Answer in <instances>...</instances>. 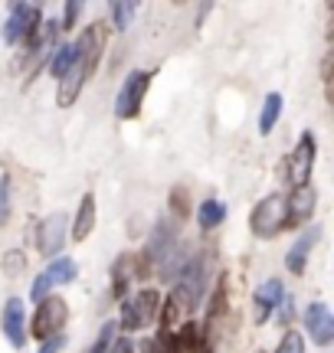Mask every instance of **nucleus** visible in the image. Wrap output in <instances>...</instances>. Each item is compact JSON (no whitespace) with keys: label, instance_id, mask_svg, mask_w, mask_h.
<instances>
[{"label":"nucleus","instance_id":"obj_26","mask_svg":"<svg viewBox=\"0 0 334 353\" xmlns=\"http://www.w3.org/2000/svg\"><path fill=\"white\" fill-rule=\"evenodd\" d=\"M79 10H82V3H66V10H63V30H72V23H76V17Z\"/></svg>","mask_w":334,"mask_h":353},{"label":"nucleus","instance_id":"obj_5","mask_svg":"<svg viewBox=\"0 0 334 353\" xmlns=\"http://www.w3.org/2000/svg\"><path fill=\"white\" fill-rule=\"evenodd\" d=\"M66 321H69V307H66L63 298H56V294H46L37 307V317H33V337L39 341H50L59 334Z\"/></svg>","mask_w":334,"mask_h":353},{"label":"nucleus","instance_id":"obj_8","mask_svg":"<svg viewBox=\"0 0 334 353\" xmlns=\"http://www.w3.org/2000/svg\"><path fill=\"white\" fill-rule=\"evenodd\" d=\"M315 151H318L315 134H311V131H305V134L298 138L295 151L288 154V164H285V170H288V180H292L295 187H305V183H308L311 167H315Z\"/></svg>","mask_w":334,"mask_h":353},{"label":"nucleus","instance_id":"obj_4","mask_svg":"<svg viewBox=\"0 0 334 353\" xmlns=\"http://www.w3.org/2000/svg\"><path fill=\"white\" fill-rule=\"evenodd\" d=\"M39 7L37 3H13L10 7V20H7V26H3V37H7V43H13V46H23V43H30L33 39V33L39 30Z\"/></svg>","mask_w":334,"mask_h":353},{"label":"nucleus","instance_id":"obj_22","mask_svg":"<svg viewBox=\"0 0 334 353\" xmlns=\"http://www.w3.org/2000/svg\"><path fill=\"white\" fill-rule=\"evenodd\" d=\"M275 353H305V337H302L298 330H285Z\"/></svg>","mask_w":334,"mask_h":353},{"label":"nucleus","instance_id":"obj_24","mask_svg":"<svg viewBox=\"0 0 334 353\" xmlns=\"http://www.w3.org/2000/svg\"><path fill=\"white\" fill-rule=\"evenodd\" d=\"M23 268H26L23 252H17V249H13V252L3 255V275H7V278H17L20 272H23Z\"/></svg>","mask_w":334,"mask_h":353},{"label":"nucleus","instance_id":"obj_10","mask_svg":"<svg viewBox=\"0 0 334 353\" xmlns=\"http://www.w3.org/2000/svg\"><path fill=\"white\" fill-rule=\"evenodd\" d=\"M305 327H308V337L318 343V347H328V343L334 341V317H331V311H328V304L311 301L308 307H305Z\"/></svg>","mask_w":334,"mask_h":353},{"label":"nucleus","instance_id":"obj_12","mask_svg":"<svg viewBox=\"0 0 334 353\" xmlns=\"http://www.w3.org/2000/svg\"><path fill=\"white\" fill-rule=\"evenodd\" d=\"M282 301H285L282 281H279V278H269L266 285L256 288V311H253V321H256V324H266L272 311L282 307Z\"/></svg>","mask_w":334,"mask_h":353},{"label":"nucleus","instance_id":"obj_17","mask_svg":"<svg viewBox=\"0 0 334 353\" xmlns=\"http://www.w3.org/2000/svg\"><path fill=\"white\" fill-rule=\"evenodd\" d=\"M223 219H226V206H223L219 200H204L200 203V210H197V223H200V229H217Z\"/></svg>","mask_w":334,"mask_h":353},{"label":"nucleus","instance_id":"obj_2","mask_svg":"<svg viewBox=\"0 0 334 353\" xmlns=\"http://www.w3.org/2000/svg\"><path fill=\"white\" fill-rule=\"evenodd\" d=\"M249 229L259 239H272L285 229V196L282 193H269L256 203V210L249 216Z\"/></svg>","mask_w":334,"mask_h":353},{"label":"nucleus","instance_id":"obj_25","mask_svg":"<svg viewBox=\"0 0 334 353\" xmlns=\"http://www.w3.org/2000/svg\"><path fill=\"white\" fill-rule=\"evenodd\" d=\"M7 216H10V180L0 176V226L7 223Z\"/></svg>","mask_w":334,"mask_h":353},{"label":"nucleus","instance_id":"obj_16","mask_svg":"<svg viewBox=\"0 0 334 353\" xmlns=\"http://www.w3.org/2000/svg\"><path fill=\"white\" fill-rule=\"evenodd\" d=\"M76 262H72V259H52L50 265H46V272H39V275H43V281H46V285H69V281H72V278H76Z\"/></svg>","mask_w":334,"mask_h":353},{"label":"nucleus","instance_id":"obj_15","mask_svg":"<svg viewBox=\"0 0 334 353\" xmlns=\"http://www.w3.org/2000/svg\"><path fill=\"white\" fill-rule=\"evenodd\" d=\"M92 226H95V196H92V193H86V196H82V203H79L76 219H72V242H86V239H89Z\"/></svg>","mask_w":334,"mask_h":353},{"label":"nucleus","instance_id":"obj_13","mask_svg":"<svg viewBox=\"0 0 334 353\" xmlns=\"http://www.w3.org/2000/svg\"><path fill=\"white\" fill-rule=\"evenodd\" d=\"M318 239H322V229L311 226L308 232H302V236H298V242L292 245V249H288V255H285V265H288V272H292V275H305L308 255H311V249L318 245Z\"/></svg>","mask_w":334,"mask_h":353},{"label":"nucleus","instance_id":"obj_19","mask_svg":"<svg viewBox=\"0 0 334 353\" xmlns=\"http://www.w3.org/2000/svg\"><path fill=\"white\" fill-rule=\"evenodd\" d=\"M200 334H204V330H200V324H184L177 347H180V350H187V353H204L206 343H204V337H200Z\"/></svg>","mask_w":334,"mask_h":353},{"label":"nucleus","instance_id":"obj_11","mask_svg":"<svg viewBox=\"0 0 334 353\" xmlns=\"http://www.w3.org/2000/svg\"><path fill=\"white\" fill-rule=\"evenodd\" d=\"M315 203H318V193L305 183V187H295L292 196H285V226H302L311 213H315Z\"/></svg>","mask_w":334,"mask_h":353},{"label":"nucleus","instance_id":"obj_7","mask_svg":"<svg viewBox=\"0 0 334 353\" xmlns=\"http://www.w3.org/2000/svg\"><path fill=\"white\" fill-rule=\"evenodd\" d=\"M204 272H206L204 255L190 259V262L184 265V272H180V278H177V291H174L170 298L177 304H184V307H193V304L200 301V294H204Z\"/></svg>","mask_w":334,"mask_h":353},{"label":"nucleus","instance_id":"obj_9","mask_svg":"<svg viewBox=\"0 0 334 353\" xmlns=\"http://www.w3.org/2000/svg\"><path fill=\"white\" fill-rule=\"evenodd\" d=\"M66 213H52L46 216L43 223H39V252L46 255V259H56V255L63 252V245H66Z\"/></svg>","mask_w":334,"mask_h":353},{"label":"nucleus","instance_id":"obj_1","mask_svg":"<svg viewBox=\"0 0 334 353\" xmlns=\"http://www.w3.org/2000/svg\"><path fill=\"white\" fill-rule=\"evenodd\" d=\"M102 26H86L82 30V37L72 43V50H76V59L69 65V72L59 79V92H56V101L69 108L72 101L79 99V92L82 85L89 82V76L95 72V65H99V56H102Z\"/></svg>","mask_w":334,"mask_h":353},{"label":"nucleus","instance_id":"obj_23","mask_svg":"<svg viewBox=\"0 0 334 353\" xmlns=\"http://www.w3.org/2000/svg\"><path fill=\"white\" fill-rule=\"evenodd\" d=\"M115 334H118V324H112V321H108V324L102 327V334H99V341L92 343L89 353H108V350H112V343H115Z\"/></svg>","mask_w":334,"mask_h":353},{"label":"nucleus","instance_id":"obj_28","mask_svg":"<svg viewBox=\"0 0 334 353\" xmlns=\"http://www.w3.org/2000/svg\"><path fill=\"white\" fill-rule=\"evenodd\" d=\"M141 353H174V350H170V347H164L157 337H148V341L141 343Z\"/></svg>","mask_w":334,"mask_h":353},{"label":"nucleus","instance_id":"obj_31","mask_svg":"<svg viewBox=\"0 0 334 353\" xmlns=\"http://www.w3.org/2000/svg\"><path fill=\"white\" fill-rule=\"evenodd\" d=\"M256 353H266V350H256Z\"/></svg>","mask_w":334,"mask_h":353},{"label":"nucleus","instance_id":"obj_27","mask_svg":"<svg viewBox=\"0 0 334 353\" xmlns=\"http://www.w3.org/2000/svg\"><path fill=\"white\" fill-rule=\"evenodd\" d=\"M170 203H174V213L177 216H187V190H174Z\"/></svg>","mask_w":334,"mask_h":353},{"label":"nucleus","instance_id":"obj_6","mask_svg":"<svg viewBox=\"0 0 334 353\" xmlns=\"http://www.w3.org/2000/svg\"><path fill=\"white\" fill-rule=\"evenodd\" d=\"M148 85H151V72H144V69H135L131 76H125V85H121L118 101H115L118 118H138L141 101H144V95H148Z\"/></svg>","mask_w":334,"mask_h":353},{"label":"nucleus","instance_id":"obj_3","mask_svg":"<svg viewBox=\"0 0 334 353\" xmlns=\"http://www.w3.org/2000/svg\"><path fill=\"white\" fill-rule=\"evenodd\" d=\"M157 307H161V294L155 288L138 291L131 301L121 304V327L125 330H141L148 327L157 317Z\"/></svg>","mask_w":334,"mask_h":353},{"label":"nucleus","instance_id":"obj_21","mask_svg":"<svg viewBox=\"0 0 334 353\" xmlns=\"http://www.w3.org/2000/svg\"><path fill=\"white\" fill-rule=\"evenodd\" d=\"M108 13H112V23H115V30H128L131 17L138 13V3H112V7H108Z\"/></svg>","mask_w":334,"mask_h":353},{"label":"nucleus","instance_id":"obj_14","mask_svg":"<svg viewBox=\"0 0 334 353\" xmlns=\"http://www.w3.org/2000/svg\"><path fill=\"white\" fill-rule=\"evenodd\" d=\"M3 334L10 347H23L26 343V324H23V301L20 298H10L7 307H3Z\"/></svg>","mask_w":334,"mask_h":353},{"label":"nucleus","instance_id":"obj_30","mask_svg":"<svg viewBox=\"0 0 334 353\" xmlns=\"http://www.w3.org/2000/svg\"><path fill=\"white\" fill-rule=\"evenodd\" d=\"M108 353H135V343H131L128 337H115V343H112Z\"/></svg>","mask_w":334,"mask_h":353},{"label":"nucleus","instance_id":"obj_20","mask_svg":"<svg viewBox=\"0 0 334 353\" xmlns=\"http://www.w3.org/2000/svg\"><path fill=\"white\" fill-rule=\"evenodd\" d=\"M72 59H76V50H72V46H59V50H56V56H52V63H50V72L56 79H63L66 72H69Z\"/></svg>","mask_w":334,"mask_h":353},{"label":"nucleus","instance_id":"obj_29","mask_svg":"<svg viewBox=\"0 0 334 353\" xmlns=\"http://www.w3.org/2000/svg\"><path fill=\"white\" fill-rule=\"evenodd\" d=\"M63 343H66V337H63V334H56V337H50V341H43L39 353H56V350H63Z\"/></svg>","mask_w":334,"mask_h":353},{"label":"nucleus","instance_id":"obj_18","mask_svg":"<svg viewBox=\"0 0 334 353\" xmlns=\"http://www.w3.org/2000/svg\"><path fill=\"white\" fill-rule=\"evenodd\" d=\"M279 114H282V95L272 92L269 99H266V105H262V114H259V134H272Z\"/></svg>","mask_w":334,"mask_h":353}]
</instances>
